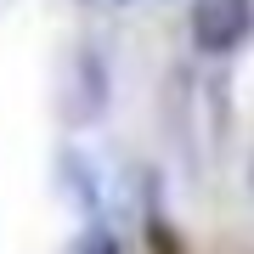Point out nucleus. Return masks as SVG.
Returning a JSON list of instances; mask_svg holds the SVG:
<instances>
[{
	"label": "nucleus",
	"instance_id": "7ed1b4c3",
	"mask_svg": "<svg viewBox=\"0 0 254 254\" xmlns=\"http://www.w3.org/2000/svg\"><path fill=\"white\" fill-rule=\"evenodd\" d=\"M249 181H254V158H249Z\"/></svg>",
	"mask_w": 254,
	"mask_h": 254
},
{
	"label": "nucleus",
	"instance_id": "f03ea898",
	"mask_svg": "<svg viewBox=\"0 0 254 254\" xmlns=\"http://www.w3.org/2000/svg\"><path fill=\"white\" fill-rule=\"evenodd\" d=\"M73 254H125V249H119V237H108L102 226H91V232L79 237V249H73Z\"/></svg>",
	"mask_w": 254,
	"mask_h": 254
},
{
	"label": "nucleus",
	"instance_id": "f257e3e1",
	"mask_svg": "<svg viewBox=\"0 0 254 254\" xmlns=\"http://www.w3.org/2000/svg\"><path fill=\"white\" fill-rule=\"evenodd\" d=\"M187 28L203 57H232L254 34V0H192Z\"/></svg>",
	"mask_w": 254,
	"mask_h": 254
}]
</instances>
